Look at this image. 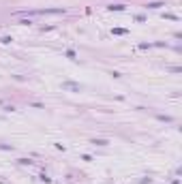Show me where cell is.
<instances>
[{"label": "cell", "instance_id": "cell-1", "mask_svg": "<svg viewBox=\"0 0 182 184\" xmlns=\"http://www.w3.org/2000/svg\"><path fill=\"white\" fill-rule=\"evenodd\" d=\"M60 13H64L62 9H39V11H19L15 13L17 17H32V15H60Z\"/></svg>", "mask_w": 182, "mask_h": 184}, {"label": "cell", "instance_id": "cell-2", "mask_svg": "<svg viewBox=\"0 0 182 184\" xmlns=\"http://www.w3.org/2000/svg\"><path fill=\"white\" fill-rule=\"evenodd\" d=\"M148 7H150V9H158V7H163V4H161V2H152V4H148Z\"/></svg>", "mask_w": 182, "mask_h": 184}]
</instances>
